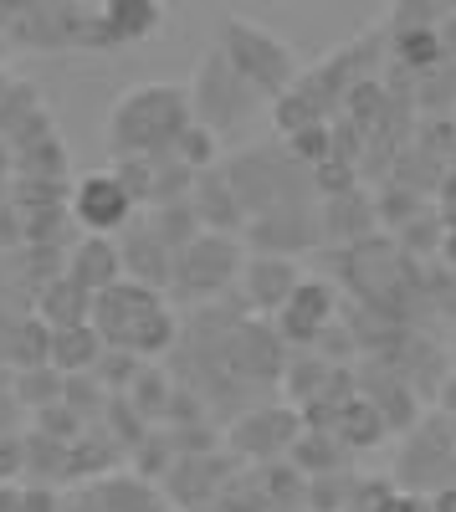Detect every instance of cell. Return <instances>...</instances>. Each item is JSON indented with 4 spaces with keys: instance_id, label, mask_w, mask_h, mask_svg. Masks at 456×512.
<instances>
[{
    "instance_id": "cell-1",
    "label": "cell",
    "mask_w": 456,
    "mask_h": 512,
    "mask_svg": "<svg viewBox=\"0 0 456 512\" xmlns=\"http://www.w3.org/2000/svg\"><path fill=\"white\" fill-rule=\"evenodd\" d=\"M195 128V103L175 82H144V88L123 93L108 108V154L123 159H144L159 164L164 154L175 159L180 139Z\"/></svg>"
},
{
    "instance_id": "cell-2",
    "label": "cell",
    "mask_w": 456,
    "mask_h": 512,
    "mask_svg": "<svg viewBox=\"0 0 456 512\" xmlns=\"http://www.w3.org/2000/svg\"><path fill=\"white\" fill-rule=\"evenodd\" d=\"M88 328L98 333V344L118 354H159L175 338V313L159 297V287H144L134 277H118L103 287L88 308Z\"/></svg>"
},
{
    "instance_id": "cell-3",
    "label": "cell",
    "mask_w": 456,
    "mask_h": 512,
    "mask_svg": "<svg viewBox=\"0 0 456 512\" xmlns=\"http://www.w3.org/2000/svg\"><path fill=\"white\" fill-rule=\"evenodd\" d=\"M221 57L231 62V72L252 93H282V88H293V52H287V41H277L272 31H262L252 21H236V16L226 21Z\"/></svg>"
},
{
    "instance_id": "cell-4",
    "label": "cell",
    "mask_w": 456,
    "mask_h": 512,
    "mask_svg": "<svg viewBox=\"0 0 456 512\" xmlns=\"http://www.w3.org/2000/svg\"><path fill=\"white\" fill-rule=\"evenodd\" d=\"M134 210H139V195L129 190V180L118 169H103V175H82L72 185V216L82 231H93L98 241L134 226Z\"/></svg>"
},
{
    "instance_id": "cell-5",
    "label": "cell",
    "mask_w": 456,
    "mask_h": 512,
    "mask_svg": "<svg viewBox=\"0 0 456 512\" xmlns=\"http://www.w3.org/2000/svg\"><path fill=\"white\" fill-rule=\"evenodd\" d=\"M164 16L154 6H139V0H123V6H103L93 16V47H134V41H144Z\"/></svg>"
},
{
    "instance_id": "cell-6",
    "label": "cell",
    "mask_w": 456,
    "mask_h": 512,
    "mask_svg": "<svg viewBox=\"0 0 456 512\" xmlns=\"http://www.w3.org/2000/svg\"><path fill=\"white\" fill-rule=\"evenodd\" d=\"M180 282L190 287V292H205V277H231L236 272V251H231V241H221V236H200V241H190V246H180Z\"/></svg>"
},
{
    "instance_id": "cell-7",
    "label": "cell",
    "mask_w": 456,
    "mask_h": 512,
    "mask_svg": "<svg viewBox=\"0 0 456 512\" xmlns=\"http://www.w3.org/2000/svg\"><path fill=\"white\" fill-rule=\"evenodd\" d=\"M0 512H21V492L16 487H0Z\"/></svg>"
}]
</instances>
